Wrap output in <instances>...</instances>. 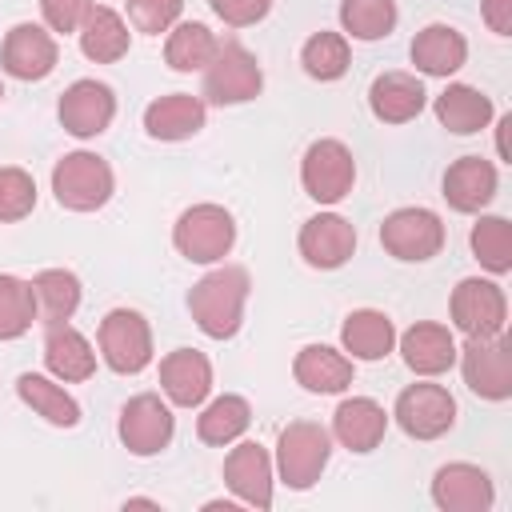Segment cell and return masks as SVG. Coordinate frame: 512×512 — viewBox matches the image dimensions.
Segmentation results:
<instances>
[{
	"mask_svg": "<svg viewBox=\"0 0 512 512\" xmlns=\"http://www.w3.org/2000/svg\"><path fill=\"white\" fill-rule=\"evenodd\" d=\"M472 256L492 272H512V224L504 216H480L472 224Z\"/></svg>",
	"mask_w": 512,
	"mask_h": 512,
	"instance_id": "e575fe53",
	"label": "cell"
},
{
	"mask_svg": "<svg viewBox=\"0 0 512 512\" xmlns=\"http://www.w3.org/2000/svg\"><path fill=\"white\" fill-rule=\"evenodd\" d=\"M100 356L112 372L120 376H136L152 364V328L136 308H112L100 320Z\"/></svg>",
	"mask_w": 512,
	"mask_h": 512,
	"instance_id": "52a82bcc",
	"label": "cell"
},
{
	"mask_svg": "<svg viewBox=\"0 0 512 512\" xmlns=\"http://www.w3.org/2000/svg\"><path fill=\"white\" fill-rule=\"evenodd\" d=\"M116 432H120V444L132 456H156V452H164L172 444L176 416H172V408L156 392H140V396H132L120 408Z\"/></svg>",
	"mask_w": 512,
	"mask_h": 512,
	"instance_id": "30bf717a",
	"label": "cell"
},
{
	"mask_svg": "<svg viewBox=\"0 0 512 512\" xmlns=\"http://www.w3.org/2000/svg\"><path fill=\"white\" fill-rule=\"evenodd\" d=\"M384 432H388V412L372 396H348L332 412V436L348 452H372V448H380Z\"/></svg>",
	"mask_w": 512,
	"mask_h": 512,
	"instance_id": "ffe728a7",
	"label": "cell"
},
{
	"mask_svg": "<svg viewBox=\"0 0 512 512\" xmlns=\"http://www.w3.org/2000/svg\"><path fill=\"white\" fill-rule=\"evenodd\" d=\"M380 244L404 264H424L444 248V220L432 208H396L380 224Z\"/></svg>",
	"mask_w": 512,
	"mask_h": 512,
	"instance_id": "9c48e42d",
	"label": "cell"
},
{
	"mask_svg": "<svg viewBox=\"0 0 512 512\" xmlns=\"http://www.w3.org/2000/svg\"><path fill=\"white\" fill-rule=\"evenodd\" d=\"M412 64L424 76H452L464 68L468 60V40L452 28V24H428L412 36Z\"/></svg>",
	"mask_w": 512,
	"mask_h": 512,
	"instance_id": "d4e9b609",
	"label": "cell"
},
{
	"mask_svg": "<svg viewBox=\"0 0 512 512\" xmlns=\"http://www.w3.org/2000/svg\"><path fill=\"white\" fill-rule=\"evenodd\" d=\"M292 376H296L300 388L332 396V392H344L352 384V356H344V352H336L328 344H308V348L296 352Z\"/></svg>",
	"mask_w": 512,
	"mask_h": 512,
	"instance_id": "484cf974",
	"label": "cell"
},
{
	"mask_svg": "<svg viewBox=\"0 0 512 512\" xmlns=\"http://www.w3.org/2000/svg\"><path fill=\"white\" fill-rule=\"evenodd\" d=\"M424 84L412 76V72H380L368 88V108L376 120L384 124H408L424 112Z\"/></svg>",
	"mask_w": 512,
	"mask_h": 512,
	"instance_id": "44dd1931",
	"label": "cell"
},
{
	"mask_svg": "<svg viewBox=\"0 0 512 512\" xmlns=\"http://www.w3.org/2000/svg\"><path fill=\"white\" fill-rule=\"evenodd\" d=\"M296 244H300L304 264H312L320 272H332V268H340V264L352 260V252H356V228L344 216H336V212H320V216L304 220Z\"/></svg>",
	"mask_w": 512,
	"mask_h": 512,
	"instance_id": "e0dca14e",
	"label": "cell"
},
{
	"mask_svg": "<svg viewBox=\"0 0 512 512\" xmlns=\"http://www.w3.org/2000/svg\"><path fill=\"white\" fill-rule=\"evenodd\" d=\"M464 384L480 400H508L512 396V340L504 332L496 336H468L464 348H456Z\"/></svg>",
	"mask_w": 512,
	"mask_h": 512,
	"instance_id": "5b68a950",
	"label": "cell"
},
{
	"mask_svg": "<svg viewBox=\"0 0 512 512\" xmlns=\"http://www.w3.org/2000/svg\"><path fill=\"white\" fill-rule=\"evenodd\" d=\"M28 284H32V296H36V320L44 328L68 324L72 312L80 308V280L68 268H44Z\"/></svg>",
	"mask_w": 512,
	"mask_h": 512,
	"instance_id": "f1b7e54d",
	"label": "cell"
},
{
	"mask_svg": "<svg viewBox=\"0 0 512 512\" xmlns=\"http://www.w3.org/2000/svg\"><path fill=\"white\" fill-rule=\"evenodd\" d=\"M32 208H36V180L16 164L0 168V224H16Z\"/></svg>",
	"mask_w": 512,
	"mask_h": 512,
	"instance_id": "74e56055",
	"label": "cell"
},
{
	"mask_svg": "<svg viewBox=\"0 0 512 512\" xmlns=\"http://www.w3.org/2000/svg\"><path fill=\"white\" fill-rule=\"evenodd\" d=\"M436 120L456 132V136H472L480 128H488L492 120V100L472 88V84H448L440 96H436Z\"/></svg>",
	"mask_w": 512,
	"mask_h": 512,
	"instance_id": "f546056e",
	"label": "cell"
},
{
	"mask_svg": "<svg viewBox=\"0 0 512 512\" xmlns=\"http://www.w3.org/2000/svg\"><path fill=\"white\" fill-rule=\"evenodd\" d=\"M264 88V72L260 60L240 44V40H220L216 56L204 68V100L208 104H244L252 96H260Z\"/></svg>",
	"mask_w": 512,
	"mask_h": 512,
	"instance_id": "8992f818",
	"label": "cell"
},
{
	"mask_svg": "<svg viewBox=\"0 0 512 512\" xmlns=\"http://www.w3.org/2000/svg\"><path fill=\"white\" fill-rule=\"evenodd\" d=\"M88 8H92V0H40L44 24H48L52 32H80Z\"/></svg>",
	"mask_w": 512,
	"mask_h": 512,
	"instance_id": "ab89813d",
	"label": "cell"
},
{
	"mask_svg": "<svg viewBox=\"0 0 512 512\" xmlns=\"http://www.w3.org/2000/svg\"><path fill=\"white\" fill-rule=\"evenodd\" d=\"M400 352H404V364L416 376H440V372H448L456 364V336L444 324L416 320L400 336Z\"/></svg>",
	"mask_w": 512,
	"mask_h": 512,
	"instance_id": "603a6c76",
	"label": "cell"
},
{
	"mask_svg": "<svg viewBox=\"0 0 512 512\" xmlns=\"http://www.w3.org/2000/svg\"><path fill=\"white\" fill-rule=\"evenodd\" d=\"M208 4H212V12H216L224 24H232V28L260 24V20L268 16V8H272V0H208Z\"/></svg>",
	"mask_w": 512,
	"mask_h": 512,
	"instance_id": "60d3db41",
	"label": "cell"
},
{
	"mask_svg": "<svg viewBox=\"0 0 512 512\" xmlns=\"http://www.w3.org/2000/svg\"><path fill=\"white\" fill-rule=\"evenodd\" d=\"M52 192H56V204L68 208V212H96V208H104L112 200L116 176H112L104 156L68 152L52 168Z\"/></svg>",
	"mask_w": 512,
	"mask_h": 512,
	"instance_id": "7a4b0ae2",
	"label": "cell"
},
{
	"mask_svg": "<svg viewBox=\"0 0 512 512\" xmlns=\"http://www.w3.org/2000/svg\"><path fill=\"white\" fill-rule=\"evenodd\" d=\"M448 312H452V324L464 336H496V332H504L508 300H504V288L496 280L468 276V280H460L452 288Z\"/></svg>",
	"mask_w": 512,
	"mask_h": 512,
	"instance_id": "8fae6325",
	"label": "cell"
},
{
	"mask_svg": "<svg viewBox=\"0 0 512 512\" xmlns=\"http://www.w3.org/2000/svg\"><path fill=\"white\" fill-rule=\"evenodd\" d=\"M160 388L176 408H196L212 392V364L196 348H176L160 360Z\"/></svg>",
	"mask_w": 512,
	"mask_h": 512,
	"instance_id": "ac0fdd59",
	"label": "cell"
},
{
	"mask_svg": "<svg viewBox=\"0 0 512 512\" xmlns=\"http://www.w3.org/2000/svg\"><path fill=\"white\" fill-rule=\"evenodd\" d=\"M56 112H60L64 132H72L76 140H92V136L108 132V124L116 116V96L100 80H76L64 88Z\"/></svg>",
	"mask_w": 512,
	"mask_h": 512,
	"instance_id": "4fadbf2b",
	"label": "cell"
},
{
	"mask_svg": "<svg viewBox=\"0 0 512 512\" xmlns=\"http://www.w3.org/2000/svg\"><path fill=\"white\" fill-rule=\"evenodd\" d=\"M496 168L484 156H460L444 172V200L456 212H484L496 196Z\"/></svg>",
	"mask_w": 512,
	"mask_h": 512,
	"instance_id": "d6986e66",
	"label": "cell"
},
{
	"mask_svg": "<svg viewBox=\"0 0 512 512\" xmlns=\"http://www.w3.org/2000/svg\"><path fill=\"white\" fill-rule=\"evenodd\" d=\"M432 500L444 512H488L496 500L492 476L480 464L468 460H452L444 468H436L432 476Z\"/></svg>",
	"mask_w": 512,
	"mask_h": 512,
	"instance_id": "5bb4252c",
	"label": "cell"
},
{
	"mask_svg": "<svg viewBox=\"0 0 512 512\" xmlns=\"http://www.w3.org/2000/svg\"><path fill=\"white\" fill-rule=\"evenodd\" d=\"M172 244L192 264H216L236 244V220L220 204H192L180 212V220L172 228Z\"/></svg>",
	"mask_w": 512,
	"mask_h": 512,
	"instance_id": "277c9868",
	"label": "cell"
},
{
	"mask_svg": "<svg viewBox=\"0 0 512 512\" xmlns=\"http://www.w3.org/2000/svg\"><path fill=\"white\" fill-rule=\"evenodd\" d=\"M340 344L352 360H384L396 348V324L376 308H356L340 324Z\"/></svg>",
	"mask_w": 512,
	"mask_h": 512,
	"instance_id": "83f0119b",
	"label": "cell"
},
{
	"mask_svg": "<svg viewBox=\"0 0 512 512\" xmlns=\"http://www.w3.org/2000/svg\"><path fill=\"white\" fill-rule=\"evenodd\" d=\"M392 416L412 440H436L456 424V400H452V392L444 384H428L424 380V384H408L396 396Z\"/></svg>",
	"mask_w": 512,
	"mask_h": 512,
	"instance_id": "7c38bea8",
	"label": "cell"
},
{
	"mask_svg": "<svg viewBox=\"0 0 512 512\" xmlns=\"http://www.w3.org/2000/svg\"><path fill=\"white\" fill-rule=\"evenodd\" d=\"M128 44H132V32L120 20V12L104 8V4H92L84 24H80V52L96 64H116V60L128 56Z\"/></svg>",
	"mask_w": 512,
	"mask_h": 512,
	"instance_id": "4316f807",
	"label": "cell"
},
{
	"mask_svg": "<svg viewBox=\"0 0 512 512\" xmlns=\"http://www.w3.org/2000/svg\"><path fill=\"white\" fill-rule=\"evenodd\" d=\"M0 100H4V80H0Z\"/></svg>",
	"mask_w": 512,
	"mask_h": 512,
	"instance_id": "7bdbcfd3",
	"label": "cell"
},
{
	"mask_svg": "<svg viewBox=\"0 0 512 512\" xmlns=\"http://www.w3.org/2000/svg\"><path fill=\"white\" fill-rule=\"evenodd\" d=\"M44 364L56 380L80 384V380H92V372H96V348L72 324H52L44 332Z\"/></svg>",
	"mask_w": 512,
	"mask_h": 512,
	"instance_id": "cb8c5ba5",
	"label": "cell"
},
{
	"mask_svg": "<svg viewBox=\"0 0 512 512\" xmlns=\"http://www.w3.org/2000/svg\"><path fill=\"white\" fill-rule=\"evenodd\" d=\"M332 456V432L316 420H292L276 440V472L292 492H308Z\"/></svg>",
	"mask_w": 512,
	"mask_h": 512,
	"instance_id": "3957f363",
	"label": "cell"
},
{
	"mask_svg": "<svg viewBox=\"0 0 512 512\" xmlns=\"http://www.w3.org/2000/svg\"><path fill=\"white\" fill-rule=\"evenodd\" d=\"M204 100L192 96V92H168V96H156L148 108H144V132L152 140H188L204 128Z\"/></svg>",
	"mask_w": 512,
	"mask_h": 512,
	"instance_id": "7402d4cb",
	"label": "cell"
},
{
	"mask_svg": "<svg viewBox=\"0 0 512 512\" xmlns=\"http://www.w3.org/2000/svg\"><path fill=\"white\" fill-rule=\"evenodd\" d=\"M480 16L496 36H512V0H480Z\"/></svg>",
	"mask_w": 512,
	"mask_h": 512,
	"instance_id": "b9f144b4",
	"label": "cell"
},
{
	"mask_svg": "<svg viewBox=\"0 0 512 512\" xmlns=\"http://www.w3.org/2000/svg\"><path fill=\"white\" fill-rule=\"evenodd\" d=\"M300 184L316 204H340L356 184V160H352L348 144H340L332 136L312 140L300 160Z\"/></svg>",
	"mask_w": 512,
	"mask_h": 512,
	"instance_id": "ba28073f",
	"label": "cell"
},
{
	"mask_svg": "<svg viewBox=\"0 0 512 512\" xmlns=\"http://www.w3.org/2000/svg\"><path fill=\"white\" fill-rule=\"evenodd\" d=\"M60 60V48H56V36L40 24H16L8 28L4 36V48H0V68L16 80H44L52 76Z\"/></svg>",
	"mask_w": 512,
	"mask_h": 512,
	"instance_id": "9a60e30c",
	"label": "cell"
},
{
	"mask_svg": "<svg viewBox=\"0 0 512 512\" xmlns=\"http://www.w3.org/2000/svg\"><path fill=\"white\" fill-rule=\"evenodd\" d=\"M216 48H220V40H216V32H212L208 24L184 20V24H176V28L168 32L164 60H168L172 72H204L208 60L216 56Z\"/></svg>",
	"mask_w": 512,
	"mask_h": 512,
	"instance_id": "1f68e13d",
	"label": "cell"
},
{
	"mask_svg": "<svg viewBox=\"0 0 512 512\" xmlns=\"http://www.w3.org/2000/svg\"><path fill=\"white\" fill-rule=\"evenodd\" d=\"M36 324V296L32 284L20 276L0 272V340H16Z\"/></svg>",
	"mask_w": 512,
	"mask_h": 512,
	"instance_id": "8d00e7d4",
	"label": "cell"
},
{
	"mask_svg": "<svg viewBox=\"0 0 512 512\" xmlns=\"http://www.w3.org/2000/svg\"><path fill=\"white\" fill-rule=\"evenodd\" d=\"M248 424H252V408H248V400L244 396H236V392H224V396H216L212 404H204V412L196 416V436L204 440V444H232V440H240L244 432H248Z\"/></svg>",
	"mask_w": 512,
	"mask_h": 512,
	"instance_id": "d6a6232c",
	"label": "cell"
},
{
	"mask_svg": "<svg viewBox=\"0 0 512 512\" xmlns=\"http://www.w3.org/2000/svg\"><path fill=\"white\" fill-rule=\"evenodd\" d=\"M300 64H304V72L312 76V80H340L344 72H348V64H352V56H348V40L340 36V32H312L308 40H304V48H300Z\"/></svg>",
	"mask_w": 512,
	"mask_h": 512,
	"instance_id": "836d02e7",
	"label": "cell"
},
{
	"mask_svg": "<svg viewBox=\"0 0 512 512\" xmlns=\"http://www.w3.org/2000/svg\"><path fill=\"white\" fill-rule=\"evenodd\" d=\"M340 24L352 40H380L396 28V0H340Z\"/></svg>",
	"mask_w": 512,
	"mask_h": 512,
	"instance_id": "d590c367",
	"label": "cell"
},
{
	"mask_svg": "<svg viewBox=\"0 0 512 512\" xmlns=\"http://www.w3.org/2000/svg\"><path fill=\"white\" fill-rule=\"evenodd\" d=\"M224 484L228 492L248 508H272V456L264 444L244 440L224 460Z\"/></svg>",
	"mask_w": 512,
	"mask_h": 512,
	"instance_id": "2e32d148",
	"label": "cell"
},
{
	"mask_svg": "<svg viewBox=\"0 0 512 512\" xmlns=\"http://www.w3.org/2000/svg\"><path fill=\"white\" fill-rule=\"evenodd\" d=\"M184 12V0H128V20L136 32L160 36L168 32Z\"/></svg>",
	"mask_w": 512,
	"mask_h": 512,
	"instance_id": "f35d334b",
	"label": "cell"
},
{
	"mask_svg": "<svg viewBox=\"0 0 512 512\" xmlns=\"http://www.w3.org/2000/svg\"><path fill=\"white\" fill-rule=\"evenodd\" d=\"M248 268L240 264H220L208 276H200L188 292V312L196 328L212 340H232L244 324V304H248Z\"/></svg>",
	"mask_w": 512,
	"mask_h": 512,
	"instance_id": "6da1fadb",
	"label": "cell"
},
{
	"mask_svg": "<svg viewBox=\"0 0 512 512\" xmlns=\"http://www.w3.org/2000/svg\"><path fill=\"white\" fill-rule=\"evenodd\" d=\"M16 392H20V400H24L36 416H44L48 424H56V428H76V424H80V404H76L56 380H48V376H40V372H24V376L16 380Z\"/></svg>",
	"mask_w": 512,
	"mask_h": 512,
	"instance_id": "4dcf8cb0",
	"label": "cell"
}]
</instances>
